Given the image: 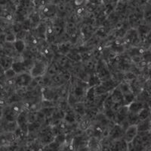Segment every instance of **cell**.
Masks as SVG:
<instances>
[{"instance_id": "52a82bcc", "label": "cell", "mask_w": 151, "mask_h": 151, "mask_svg": "<svg viewBox=\"0 0 151 151\" xmlns=\"http://www.w3.org/2000/svg\"><path fill=\"white\" fill-rule=\"evenodd\" d=\"M113 103H121L123 101V93L121 92L120 89H115L110 96Z\"/></svg>"}, {"instance_id": "1f68e13d", "label": "cell", "mask_w": 151, "mask_h": 151, "mask_svg": "<svg viewBox=\"0 0 151 151\" xmlns=\"http://www.w3.org/2000/svg\"><path fill=\"white\" fill-rule=\"evenodd\" d=\"M5 104V101L2 100V98H0V106H4Z\"/></svg>"}, {"instance_id": "2e32d148", "label": "cell", "mask_w": 151, "mask_h": 151, "mask_svg": "<svg viewBox=\"0 0 151 151\" xmlns=\"http://www.w3.org/2000/svg\"><path fill=\"white\" fill-rule=\"evenodd\" d=\"M134 96L132 93H126V94L123 95V100L125 102L126 104H131L132 102H134Z\"/></svg>"}, {"instance_id": "8992f818", "label": "cell", "mask_w": 151, "mask_h": 151, "mask_svg": "<svg viewBox=\"0 0 151 151\" xmlns=\"http://www.w3.org/2000/svg\"><path fill=\"white\" fill-rule=\"evenodd\" d=\"M137 129H138V132H146L147 131H150L151 128V118L148 119L147 120L141 121L140 123L137 125Z\"/></svg>"}, {"instance_id": "7a4b0ae2", "label": "cell", "mask_w": 151, "mask_h": 151, "mask_svg": "<svg viewBox=\"0 0 151 151\" xmlns=\"http://www.w3.org/2000/svg\"><path fill=\"white\" fill-rule=\"evenodd\" d=\"M138 134L137 125H131L128 126L125 131V141L127 144L133 142Z\"/></svg>"}, {"instance_id": "d6a6232c", "label": "cell", "mask_w": 151, "mask_h": 151, "mask_svg": "<svg viewBox=\"0 0 151 151\" xmlns=\"http://www.w3.org/2000/svg\"><path fill=\"white\" fill-rule=\"evenodd\" d=\"M0 115H1V112H0Z\"/></svg>"}, {"instance_id": "ba28073f", "label": "cell", "mask_w": 151, "mask_h": 151, "mask_svg": "<svg viewBox=\"0 0 151 151\" xmlns=\"http://www.w3.org/2000/svg\"><path fill=\"white\" fill-rule=\"evenodd\" d=\"M12 69L14 70L16 74H23L24 73L25 70H26V67L24 65V62H13L12 65Z\"/></svg>"}, {"instance_id": "9c48e42d", "label": "cell", "mask_w": 151, "mask_h": 151, "mask_svg": "<svg viewBox=\"0 0 151 151\" xmlns=\"http://www.w3.org/2000/svg\"><path fill=\"white\" fill-rule=\"evenodd\" d=\"M122 128L119 125H117L114 126V128L112 129L110 135L111 136V137L113 138V139L116 140L119 138V137L122 136Z\"/></svg>"}, {"instance_id": "ac0fdd59", "label": "cell", "mask_w": 151, "mask_h": 151, "mask_svg": "<svg viewBox=\"0 0 151 151\" xmlns=\"http://www.w3.org/2000/svg\"><path fill=\"white\" fill-rule=\"evenodd\" d=\"M136 40H137V34L134 31H131L128 34V40L130 43H134Z\"/></svg>"}, {"instance_id": "277c9868", "label": "cell", "mask_w": 151, "mask_h": 151, "mask_svg": "<svg viewBox=\"0 0 151 151\" xmlns=\"http://www.w3.org/2000/svg\"><path fill=\"white\" fill-rule=\"evenodd\" d=\"M33 80V77L30 75V74L27 73H23V74H19L16 78V84L18 86L24 88V87L28 86L30 82Z\"/></svg>"}, {"instance_id": "30bf717a", "label": "cell", "mask_w": 151, "mask_h": 151, "mask_svg": "<svg viewBox=\"0 0 151 151\" xmlns=\"http://www.w3.org/2000/svg\"><path fill=\"white\" fill-rule=\"evenodd\" d=\"M55 12H56V7H55V5H45V7L42 9V13L45 15V16L48 18L55 15Z\"/></svg>"}, {"instance_id": "d4e9b609", "label": "cell", "mask_w": 151, "mask_h": 151, "mask_svg": "<svg viewBox=\"0 0 151 151\" xmlns=\"http://www.w3.org/2000/svg\"><path fill=\"white\" fill-rule=\"evenodd\" d=\"M5 136L7 137V139L9 140V141L10 143H13L14 141H15L17 140V137H16L14 132H12V131H9L5 134Z\"/></svg>"}, {"instance_id": "6da1fadb", "label": "cell", "mask_w": 151, "mask_h": 151, "mask_svg": "<svg viewBox=\"0 0 151 151\" xmlns=\"http://www.w3.org/2000/svg\"><path fill=\"white\" fill-rule=\"evenodd\" d=\"M47 71V66L44 62H37L33 65L30 69V75L33 78L41 77L45 74Z\"/></svg>"}, {"instance_id": "8fae6325", "label": "cell", "mask_w": 151, "mask_h": 151, "mask_svg": "<svg viewBox=\"0 0 151 151\" xmlns=\"http://www.w3.org/2000/svg\"><path fill=\"white\" fill-rule=\"evenodd\" d=\"M150 110L148 108H143L139 113L137 114L140 121H144L147 120V119H150Z\"/></svg>"}, {"instance_id": "d6986e66", "label": "cell", "mask_w": 151, "mask_h": 151, "mask_svg": "<svg viewBox=\"0 0 151 151\" xmlns=\"http://www.w3.org/2000/svg\"><path fill=\"white\" fill-rule=\"evenodd\" d=\"M64 119L68 123H73V122H75V115L73 112H69L67 113H66V115H64Z\"/></svg>"}, {"instance_id": "4316f807", "label": "cell", "mask_w": 151, "mask_h": 151, "mask_svg": "<svg viewBox=\"0 0 151 151\" xmlns=\"http://www.w3.org/2000/svg\"><path fill=\"white\" fill-rule=\"evenodd\" d=\"M15 35H16V38H17V40H24V39L26 37V36H27V33H26V31H24V30H22V31H21L20 32L17 33V34H16Z\"/></svg>"}, {"instance_id": "cb8c5ba5", "label": "cell", "mask_w": 151, "mask_h": 151, "mask_svg": "<svg viewBox=\"0 0 151 151\" xmlns=\"http://www.w3.org/2000/svg\"><path fill=\"white\" fill-rule=\"evenodd\" d=\"M16 74H16L15 72L14 71V70H13L12 68L9 69H8V70H6L5 72V76L7 77L9 80L12 79V78H13V77L16 75Z\"/></svg>"}, {"instance_id": "3957f363", "label": "cell", "mask_w": 151, "mask_h": 151, "mask_svg": "<svg viewBox=\"0 0 151 151\" xmlns=\"http://www.w3.org/2000/svg\"><path fill=\"white\" fill-rule=\"evenodd\" d=\"M86 148L88 151H102V144L97 137H90L88 140Z\"/></svg>"}, {"instance_id": "4dcf8cb0", "label": "cell", "mask_w": 151, "mask_h": 151, "mask_svg": "<svg viewBox=\"0 0 151 151\" xmlns=\"http://www.w3.org/2000/svg\"><path fill=\"white\" fill-rule=\"evenodd\" d=\"M5 70L1 66V65H0V79H1L3 76H5Z\"/></svg>"}, {"instance_id": "9a60e30c", "label": "cell", "mask_w": 151, "mask_h": 151, "mask_svg": "<svg viewBox=\"0 0 151 151\" xmlns=\"http://www.w3.org/2000/svg\"><path fill=\"white\" fill-rule=\"evenodd\" d=\"M10 144L11 143L7 139L5 134L0 135V147H8Z\"/></svg>"}, {"instance_id": "603a6c76", "label": "cell", "mask_w": 151, "mask_h": 151, "mask_svg": "<svg viewBox=\"0 0 151 151\" xmlns=\"http://www.w3.org/2000/svg\"><path fill=\"white\" fill-rule=\"evenodd\" d=\"M87 99L89 101H92L94 100V96H95V90H94V88H91L87 92Z\"/></svg>"}, {"instance_id": "f546056e", "label": "cell", "mask_w": 151, "mask_h": 151, "mask_svg": "<svg viewBox=\"0 0 151 151\" xmlns=\"http://www.w3.org/2000/svg\"><path fill=\"white\" fill-rule=\"evenodd\" d=\"M144 59L147 61V62H150L151 61V53L148 52V53H147L144 54Z\"/></svg>"}, {"instance_id": "f1b7e54d", "label": "cell", "mask_w": 151, "mask_h": 151, "mask_svg": "<svg viewBox=\"0 0 151 151\" xmlns=\"http://www.w3.org/2000/svg\"><path fill=\"white\" fill-rule=\"evenodd\" d=\"M75 94L78 96H82L84 94V90H83V88L81 87H77L75 89Z\"/></svg>"}, {"instance_id": "4fadbf2b", "label": "cell", "mask_w": 151, "mask_h": 151, "mask_svg": "<svg viewBox=\"0 0 151 151\" xmlns=\"http://www.w3.org/2000/svg\"><path fill=\"white\" fill-rule=\"evenodd\" d=\"M12 64H13V62H12V60H11L10 58H2V60H1V64H0V65H1V66L6 71L12 68Z\"/></svg>"}, {"instance_id": "484cf974", "label": "cell", "mask_w": 151, "mask_h": 151, "mask_svg": "<svg viewBox=\"0 0 151 151\" xmlns=\"http://www.w3.org/2000/svg\"><path fill=\"white\" fill-rule=\"evenodd\" d=\"M11 110L13 112L14 115H20L21 113V107H19L18 105H13L11 108Z\"/></svg>"}, {"instance_id": "5b68a950", "label": "cell", "mask_w": 151, "mask_h": 151, "mask_svg": "<svg viewBox=\"0 0 151 151\" xmlns=\"http://www.w3.org/2000/svg\"><path fill=\"white\" fill-rule=\"evenodd\" d=\"M128 108H129V112L130 113L137 115L141 112V110L144 108V107H143L142 103L134 101L128 106Z\"/></svg>"}, {"instance_id": "44dd1931", "label": "cell", "mask_w": 151, "mask_h": 151, "mask_svg": "<svg viewBox=\"0 0 151 151\" xmlns=\"http://www.w3.org/2000/svg\"><path fill=\"white\" fill-rule=\"evenodd\" d=\"M43 96H44V97H45L47 100H50L53 98L54 93L51 90L48 89V88H45L44 92H43Z\"/></svg>"}, {"instance_id": "7402d4cb", "label": "cell", "mask_w": 151, "mask_h": 151, "mask_svg": "<svg viewBox=\"0 0 151 151\" xmlns=\"http://www.w3.org/2000/svg\"><path fill=\"white\" fill-rule=\"evenodd\" d=\"M74 109L76 112H77L78 113L80 114H84L85 113V107L84 105L82 104V103H77V104H75L74 106Z\"/></svg>"}, {"instance_id": "e0dca14e", "label": "cell", "mask_w": 151, "mask_h": 151, "mask_svg": "<svg viewBox=\"0 0 151 151\" xmlns=\"http://www.w3.org/2000/svg\"><path fill=\"white\" fill-rule=\"evenodd\" d=\"M5 40L8 43H14L17 40L16 38V35L13 33H9L8 34L5 35Z\"/></svg>"}, {"instance_id": "5bb4252c", "label": "cell", "mask_w": 151, "mask_h": 151, "mask_svg": "<svg viewBox=\"0 0 151 151\" xmlns=\"http://www.w3.org/2000/svg\"><path fill=\"white\" fill-rule=\"evenodd\" d=\"M90 126V120L88 119H85L82 120L79 123V129L82 131H87Z\"/></svg>"}, {"instance_id": "ffe728a7", "label": "cell", "mask_w": 151, "mask_h": 151, "mask_svg": "<svg viewBox=\"0 0 151 151\" xmlns=\"http://www.w3.org/2000/svg\"><path fill=\"white\" fill-rule=\"evenodd\" d=\"M100 84V78L98 76H92L89 80V84L91 88H94V86L98 85Z\"/></svg>"}, {"instance_id": "7c38bea8", "label": "cell", "mask_w": 151, "mask_h": 151, "mask_svg": "<svg viewBox=\"0 0 151 151\" xmlns=\"http://www.w3.org/2000/svg\"><path fill=\"white\" fill-rule=\"evenodd\" d=\"M14 47L18 53H23L26 48V43L24 40H17L14 43Z\"/></svg>"}, {"instance_id": "83f0119b", "label": "cell", "mask_w": 151, "mask_h": 151, "mask_svg": "<svg viewBox=\"0 0 151 151\" xmlns=\"http://www.w3.org/2000/svg\"><path fill=\"white\" fill-rule=\"evenodd\" d=\"M29 21H30L31 24H32V23H34V24H38V22L40 21V16L38 15L37 14H33V15L31 16V18Z\"/></svg>"}, {"instance_id": "836d02e7", "label": "cell", "mask_w": 151, "mask_h": 151, "mask_svg": "<svg viewBox=\"0 0 151 151\" xmlns=\"http://www.w3.org/2000/svg\"><path fill=\"white\" fill-rule=\"evenodd\" d=\"M0 53H1V50H0Z\"/></svg>"}]
</instances>
